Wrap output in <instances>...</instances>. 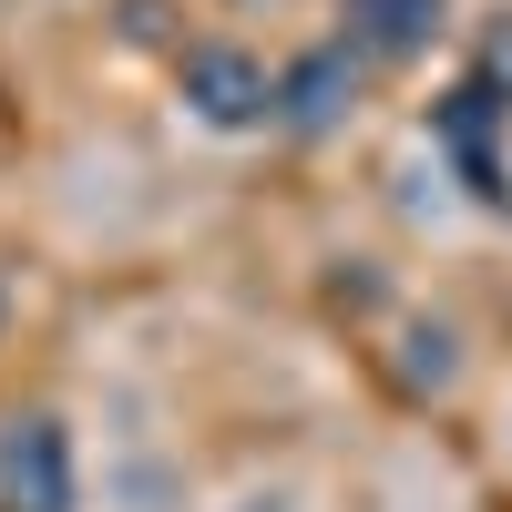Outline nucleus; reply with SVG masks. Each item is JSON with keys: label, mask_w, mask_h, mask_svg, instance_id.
<instances>
[{"label": "nucleus", "mask_w": 512, "mask_h": 512, "mask_svg": "<svg viewBox=\"0 0 512 512\" xmlns=\"http://www.w3.org/2000/svg\"><path fill=\"white\" fill-rule=\"evenodd\" d=\"M82 472H72V431L62 420H11L0 431V512H72Z\"/></svg>", "instance_id": "nucleus-1"}, {"label": "nucleus", "mask_w": 512, "mask_h": 512, "mask_svg": "<svg viewBox=\"0 0 512 512\" xmlns=\"http://www.w3.org/2000/svg\"><path fill=\"white\" fill-rule=\"evenodd\" d=\"M185 103L216 123V134H246V123L277 113V72L246 62V52H226V41H205V52H185Z\"/></svg>", "instance_id": "nucleus-2"}, {"label": "nucleus", "mask_w": 512, "mask_h": 512, "mask_svg": "<svg viewBox=\"0 0 512 512\" xmlns=\"http://www.w3.org/2000/svg\"><path fill=\"white\" fill-rule=\"evenodd\" d=\"M359 72H369V62L349 52V41H318L308 62L277 72V123H297V134H328V123L359 103Z\"/></svg>", "instance_id": "nucleus-3"}, {"label": "nucleus", "mask_w": 512, "mask_h": 512, "mask_svg": "<svg viewBox=\"0 0 512 512\" xmlns=\"http://www.w3.org/2000/svg\"><path fill=\"white\" fill-rule=\"evenodd\" d=\"M338 41H349L359 62H420L441 41V21H451V0H338Z\"/></svg>", "instance_id": "nucleus-4"}]
</instances>
